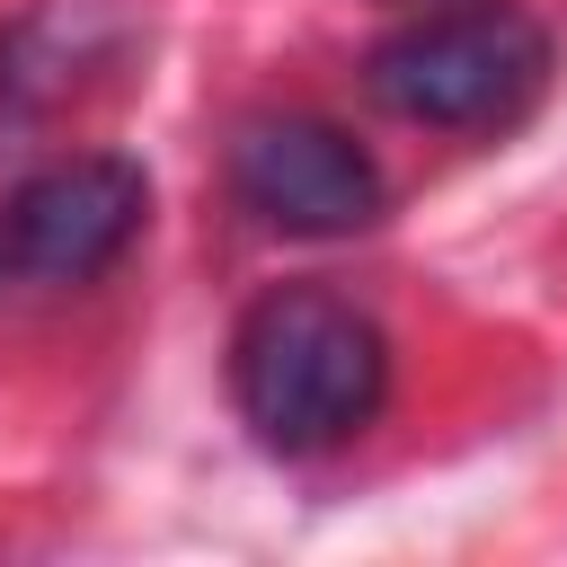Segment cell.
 Listing matches in <instances>:
<instances>
[{
    "mask_svg": "<svg viewBox=\"0 0 567 567\" xmlns=\"http://www.w3.org/2000/svg\"><path fill=\"white\" fill-rule=\"evenodd\" d=\"M0 275H9V213H0Z\"/></svg>",
    "mask_w": 567,
    "mask_h": 567,
    "instance_id": "obj_5",
    "label": "cell"
},
{
    "mask_svg": "<svg viewBox=\"0 0 567 567\" xmlns=\"http://www.w3.org/2000/svg\"><path fill=\"white\" fill-rule=\"evenodd\" d=\"M142 221H151V177L133 159H115V151L53 159L9 195V275H27L44 292L97 284L142 239Z\"/></svg>",
    "mask_w": 567,
    "mask_h": 567,
    "instance_id": "obj_4",
    "label": "cell"
},
{
    "mask_svg": "<svg viewBox=\"0 0 567 567\" xmlns=\"http://www.w3.org/2000/svg\"><path fill=\"white\" fill-rule=\"evenodd\" d=\"M230 399L266 452H337L390 399V337L328 284H275L230 328Z\"/></svg>",
    "mask_w": 567,
    "mask_h": 567,
    "instance_id": "obj_1",
    "label": "cell"
},
{
    "mask_svg": "<svg viewBox=\"0 0 567 567\" xmlns=\"http://www.w3.org/2000/svg\"><path fill=\"white\" fill-rule=\"evenodd\" d=\"M363 89L399 124L505 133L549 89V27L532 9H514V0L434 9V18H408L399 35H381L363 53Z\"/></svg>",
    "mask_w": 567,
    "mask_h": 567,
    "instance_id": "obj_2",
    "label": "cell"
},
{
    "mask_svg": "<svg viewBox=\"0 0 567 567\" xmlns=\"http://www.w3.org/2000/svg\"><path fill=\"white\" fill-rule=\"evenodd\" d=\"M0 106H9V97H0Z\"/></svg>",
    "mask_w": 567,
    "mask_h": 567,
    "instance_id": "obj_6",
    "label": "cell"
},
{
    "mask_svg": "<svg viewBox=\"0 0 567 567\" xmlns=\"http://www.w3.org/2000/svg\"><path fill=\"white\" fill-rule=\"evenodd\" d=\"M230 195L284 239H346L381 221V168L328 115H248L230 133Z\"/></svg>",
    "mask_w": 567,
    "mask_h": 567,
    "instance_id": "obj_3",
    "label": "cell"
}]
</instances>
